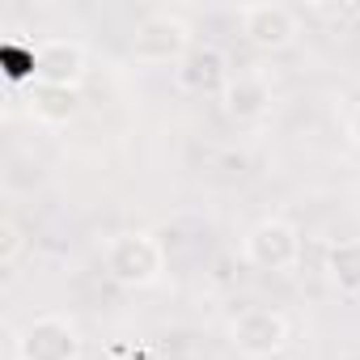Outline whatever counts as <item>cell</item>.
<instances>
[{
	"label": "cell",
	"mask_w": 360,
	"mask_h": 360,
	"mask_svg": "<svg viewBox=\"0 0 360 360\" xmlns=\"http://www.w3.org/2000/svg\"><path fill=\"white\" fill-rule=\"evenodd\" d=\"M102 267H106V276H110L119 288L140 292V288L161 284V276H165V246H161L153 233H144V229L115 233V238L106 242Z\"/></svg>",
	"instance_id": "1"
},
{
	"label": "cell",
	"mask_w": 360,
	"mask_h": 360,
	"mask_svg": "<svg viewBox=\"0 0 360 360\" xmlns=\"http://www.w3.org/2000/svg\"><path fill=\"white\" fill-rule=\"evenodd\" d=\"M195 43H200V39H195V30H191L187 18H178V13H169V9H157V13H148V18L136 22L127 51H131L136 64H148V68L169 64V68H178V64H183V56H187Z\"/></svg>",
	"instance_id": "2"
},
{
	"label": "cell",
	"mask_w": 360,
	"mask_h": 360,
	"mask_svg": "<svg viewBox=\"0 0 360 360\" xmlns=\"http://www.w3.org/2000/svg\"><path fill=\"white\" fill-rule=\"evenodd\" d=\"M225 339L242 360H276L292 339V322L271 305H246L229 318Z\"/></svg>",
	"instance_id": "3"
},
{
	"label": "cell",
	"mask_w": 360,
	"mask_h": 360,
	"mask_svg": "<svg viewBox=\"0 0 360 360\" xmlns=\"http://www.w3.org/2000/svg\"><path fill=\"white\" fill-rule=\"evenodd\" d=\"M242 259L255 267V271H271V276H284L301 263V233L292 221L284 217H263L259 225H250L246 242H242Z\"/></svg>",
	"instance_id": "4"
},
{
	"label": "cell",
	"mask_w": 360,
	"mask_h": 360,
	"mask_svg": "<svg viewBox=\"0 0 360 360\" xmlns=\"http://www.w3.org/2000/svg\"><path fill=\"white\" fill-rule=\"evenodd\" d=\"M18 360H81V330L60 314H39L18 330Z\"/></svg>",
	"instance_id": "5"
},
{
	"label": "cell",
	"mask_w": 360,
	"mask_h": 360,
	"mask_svg": "<svg viewBox=\"0 0 360 360\" xmlns=\"http://www.w3.org/2000/svg\"><path fill=\"white\" fill-rule=\"evenodd\" d=\"M238 22H242V34L250 47L259 51H288L301 34V18L297 9L280 5V0H263V5H242L238 9Z\"/></svg>",
	"instance_id": "6"
},
{
	"label": "cell",
	"mask_w": 360,
	"mask_h": 360,
	"mask_svg": "<svg viewBox=\"0 0 360 360\" xmlns=\"http://www.w3.org/2000/svg\"><path fill=\"white\" fill-rule=\"evenodd\" d=\"M229 81H233V68L217 43H195L183 56V64L174 68L178 94H191V98H221L229 89Z\"/></svg>",
	"instance_id": "7"
},
{
	"label": "cell",
	"mask_w": 360,
	"mask_h": 360,
	"mask_svg": "<svg viewBox=\"0 0 360 360\" xmlns=\"http://www.w3.org/2000/svg\"><path fill=\"white\" fill-rule=\"evenodd\" d=\"M34 81L81 89V81H85V47L77 39H43V43H34Z\"/></svg>",
	"instance_id": "8"
},
{
	"label": "cell",
	"mask_w": 360,
	"mask_h": 360,
	"mask_svg": "<svg viewBox=\"0 0 360 360\" xmlns=\"http://www.w3.org/2000/svg\"><path fill=\"white\" fill-rule=\"evenodd\" d=\"M221 106H225V115L233 119V123H259V119H267V110H271V85L263 81V77H255V72H238L233 81H229V89L221 94Z\"/></svg>",
	"instance_id": "9"
},
{
	"label": "cell",
	"mask_w": 360,
	"mask_h": 360,
	"mask_svg": "<svg viewBox=\"0 0 360 360\" xmlns=\"http://www.w3.org/2000/svg\"><path fill=\"white\" fill-rule=\"evenodd\" d=\"M26 106L39 123L47 127H64L81 115V89H68V85H43V81H30L26 85Z\"/></svg>",
	"instance_id": "10"
},
{
	"label": "cell",
	"mask_w": 360,
	"mask_h": 360,
	"mask_svg": "<svg viewBox=\"0 0 360 360\" xmlns=\"http://www.w3.org/2000/svg\"><path fill=\"white\" fill-rule=\"evenodd\" d=\"M326 280L343 292V297H360V238L335 242L326 250Z\"/></svg>",
	"instance_id": "11"
},
{
	"label": "cell",
	"mask_w": 360,
	"mask_h": 360,
	"mask_svg": "<svg viewBox=\"0 0 360 360\" xmlns=\"http://www.w3.org/2000/svg\"><path fill=\"white\" fill-rule=\"evenodd\" d=\"M22 255V229H18V221H0V263L5 267H13V259Z\"/></svg>",
	"instance_id": "12"
},
{
	"label": "cell",
	"mask_w": 360,
	"mask_h": 360,
	"mask_svg": "<svg viewBox=\"0 0 360 360\" xmlns=\"http://www.w3.org/2000/svg\"><path fill=\"white\" fill-rule=\"evenodd\" d=\"M347 140H352V148H360V102H356L352 115H347Z\"/></svg>",
	"instance_id": "13"
}]
</instances>
